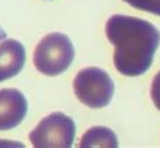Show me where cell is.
I'll list each match as a JSON object with an SVG mask.
<instances>
[{
	"label": "cell",
	"mask_w": 160,
	"mask_h": 148,
	"mask_svg": "<svg viewBox=\"0 0 160 148\" xmlns=\"http://www.w3.org/2000/svg\"><path fill=\"white\" fill-rule=\"evenodd\" d=\"M137 10L160 16V0H122Z\"/></svg>",
	"instance_id": "8"
},
{
	"label": "cell",
	"mask_w": 160,
	"mask_h": 148,
	"mask_svg": "<svg viewBox=\"0 0 160 148\" xmlns=\"http://www.w3.org/2000/svg\"><path fill=\"white\" fill-rule=\"evenodd\" d=\"M7 38V33H6V30L3 28L2 27V24H0V42H2V40H4Z\"/></svg>",
	"instance_id": "10"
},
{
	"label": "cell",
	"mask_w": 160,
	"mask_h": 148,
	"mask_svg": "<svg viewBox=\"0 0 160 148\" xmlns=\"http://www.w3.org/2000/svg\"><path fill=\"white\" fill-rule=\"evenodd\" d=\"M79 147H108L116 148L118 147V141L114 132L106 127H93L82 136Z\"/></svg>",
	"instance_id": "7"
},
{
	"label": "cell",
	"mask_w": 160,
	"mask_h": 148,
	"mask_svg": "<svg viewBox=\"0 0 160 148\" xmlns=\"http://www.w3.org/2000/svg\"><path fill=\"white\" fill-rule=\"evenodd\" d=\"M151 98H152L155 106L160 110V71L155 75L151 86Z\"/></svg>",
	"instance_id": "9"
},
{
	"label": "cell",
	"mask_w": 160,
	"mask_h": 148,
	"mask_svg": "<svg viewBox=\"0 0 160 148\" xmlns=\"http://www.w3.org/2000/svg\"><path fill=\"white\" fill-rule=\"evenodd\" d=\"M26 62V48L16 39L0 42V82L15 77L22 71Z\"/></svg>",
	"instance_id": "6"
},
{
	"label": "cell",
	"mask_w": 160,
	"mask_h": 148,
	"mask_svg": "<svg viewBox=\"0 0 160 148\" xmlns=\"http://www.w3.org/2000/svg\"><path fill=\"white\" fill-rule=\"evenodd\" d=\"M77 98L89 108H104L112 101L114 82L105 70L98 67H86L78 71L73 81Z\"/></svg>",
	"instance_id": "3"
},
{
	"label": "cell",
	"mask_w": 160,
	"mask_h": 148,
	"mask_svg": "<svg viewBox=\"0 0 160 148\" xmlns=\"http://www.w3.org/2000/svg\"><path fill=\"white\" fill-rule=\"evenodd\" d=\"M109 42L114 46L113 64L128 77L144 74L153 62L160 44V31L148 20L127 15H113L105 24Z\"/></svg>",
	"instance_id": "1"
},
{
	"label": "cell",
	"mask_w": 160,
	"mask_h": 148,
	"mask_svg": "<svg viewBox=\"0 0 160 148\" xmlns=\"http://www.w3.org/2000/svg\"><path fill=\"white\" fill-rule=\"evenodd\" d=\"M74 61V46L68 35H46L34 51V65L39 73L48 77L62 74Z\"/></svg>",
	"instance_id": "2"
},
{
	"label": "cell",
	"mask_w": 160,
	"mask_h": 148,
	"mask_svg": "<svg viewBox=\"0 0 160 148\" xmlns=\"http://www.w3.org/2000/svg\"><path fill=\"white\" fill-rule=\"evenodd\" d=\"M35 148H70L75 137V123L61 112L44 117L30 133Z\"/></svg>",
	"instance_id": "4"
},
{
	"label": "cell",
	"mask_w": 160,
	"mask_h": 148,
	"mask_svg": "<svg viewBox=\"0 0 160 148\" xmlns=\"http://www.w3.org/2000/svg\"><path fill=\"white\" fill-rule=\"evenodd\" d=\"M28 104L24 94L18 89L0 90V131L18 127L27 115Z\"/></svg>",
	"instance_id": "5"
}]
</instances>
